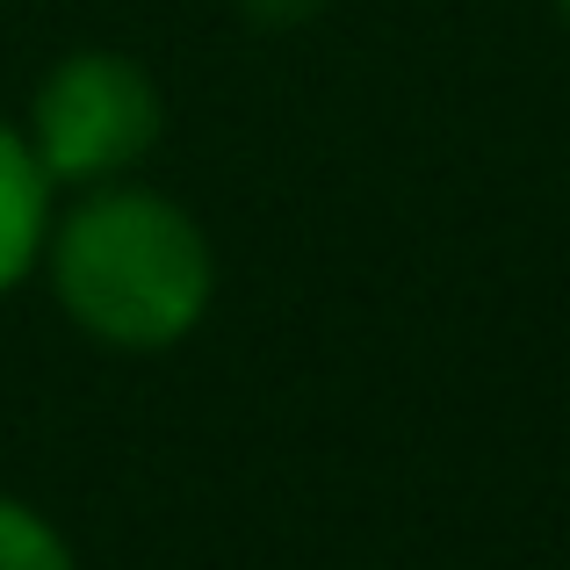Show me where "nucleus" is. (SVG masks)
Returning <instances> with one entry per match:
<instances>
[{
	"label": "nucleus",
	"instance_id": "obj_1",
	"mask_svg": "<svg viewBox=\"0 0 570 570\" xmlns=\"http://www.w3.org/2000/svg\"><path fill=\"white\" fill-rule=\"evenodd\" d=\"M37 282L87 347L116 362H159L209 325L224 261L181 195L130 174L109 188L58 195Z\"/></svg>",
	"mask_w": 570,
	"mask_h": 570
},
{
	"label": "nucleus",
	"instance_id": "obj_2",
	"mask_svg": "<svg viewBox=\"0 0 570 570\" xmlns=\"http://www.w3.org/2000/svg\"><path fill=\"white\" fill-rule=\"evenodd\" d=\"M14 130L58 195L109 188L167 145V87L124 43H72L37 72Z\"/></svg>",
	"mask_w": 570,
	"mask_h": 570
},
{
	"label": "nucleus",
	"instance_id": "obj_3",
	"mask_svg": "<svg viewBox=\"0 0 570 570\" xmlns=\"http://www.w3.org/2000/svg\"><path fill=\"white\" fill-rule=\"evenodd\" d=\"M51 209H58V188L29 159L14 116H0V304L37 282L43 238H51Z\"/></svg>",
	"mask_w": 570,
	"mask_h": 570
},
{
	"label": "nucleus",
	"instance_id": "obj_4",
	"mask_svg": "<svg viewBox=\"0 0 570 570\" xmlns=\"http://www.w3.org/2000/svg\"><path fill=\"white\" fill-rule=\"evenodd\" d=\"M0 570H80V549L37 499L0 491Z\"/></svg>",
	"mask_w": 570,
	"mask_h": 570
},
{
	"label": "nucleus",
	"instance_id": "obj_5",
	"mask_svg": "<svg viewBox=\"0 0 570 570\" xmlns=\"http://www.w3.org/2000/svg\"><path fill=\"white\" fill-rule=\"evenodd\" d=\"M333 0H238V14H246L253 29H304L311 14H325Z\"/></svg>",
	"mask_w": 570,
	"mask_h": 570
},
{
	"label": "nucleus",
	"instance_id": "obj_6",
	"mask_svg": "<svg viewBox=\"0 0 570 570\" xmlns=\"http://www.w3.org/2000/svg\"><path fill=\"white\" fill-rule=\"evenodd\" d=\"M549 8H557V22H563V29H570V0H549Z\"/></svg>",
	"mask_w": 570,
	"mask_h": 570
}]
</instances>
